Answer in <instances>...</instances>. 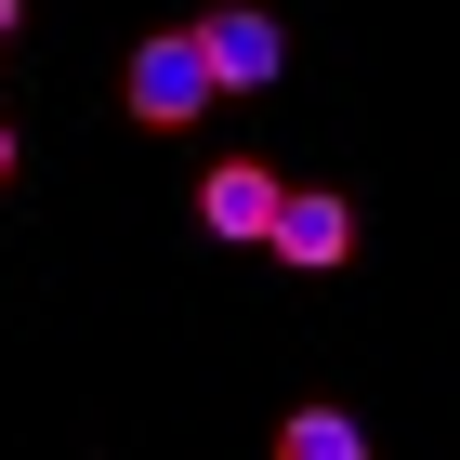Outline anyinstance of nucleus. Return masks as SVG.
Returning <instances> with one entry per match:
<instances>
[{
  "mask_svg": "<svg viewBox=\"0 0 460 460\" xmlns=\"http://www.w3.org/2000/svg\"><path fill=\"white\" fill-rule=\"evenodd\" d=\"M198 211H211V237H263V224H277V172H263V158H224V172L198 184Z\"/></svg>",
  "mask_w": 460,
  "mask_h": 460,
  "instance_id": "4",
  "label": "nucleus"
},
{
  "mask_svg": "<svg viewBox=\"0 0 460 460\" xmlns=\"http://www.w3.org/2000/svg\"><path fill=\"white\" fill-rule=\"evenodd\" d=\"M198 53H211V79H224V93H277V66H289L277 13H250V0H224V13H198Z\"/></svg>",
  "mask_w": 460,
  "mask_h": 460,
  "instance_id": "2",
  "label": "nucleus"
},
{
  "mask_svg": "<svg viewBox=\"0 0 460 460\" xmlns=\"http://www.w3.org/2000/svg\"><path fill=\"white\" fill-rule=\"evenodd\" d=\"M263 250H277V263H303V277H329V263L355 250V211H342V198H316V184H277V224H263Z\"/></svg>",
  "mask_w": 460,
  "mask_h": 460,
  "instance_id": "3",
  "label": "nucleus"
},
{
  "mask_svg": "<svg viewBox=\"0 0 460 460\" xmlns=\"http://www.w3.org/2000/svg\"><path fill=\"white\" fill-rule=\"evenodd\" d=\"M0 184H13V119H0Z\"/></svg>",
  "mask_w": 460,
  "mask_h": 460,
  "instance_id": "7",
  "label": "nucleus"
},
{
  "mask_svg": "<svg viewBox=\"0 0 460 460\" xmlns=\"http://www.w3.org/2000/svg\"><path fill=\"white\" fill-rule=\"evenodd\" d=\"M13 27H27V13H13V0H0V53H13Z\"/></svg>",
  "mask_w": 460,
  "mask_h": 460,
  "instance_id": "6",
  "label": "nucleus"
},
{
  "mask_svg": "<svg viewBox=\"0 0 460 460\" xmlns=\"http://www.w3.org/2000/svg\"><path fill=\"white\" fill-rule=\"evenodd\" d=\"M277 460H368V421H355V408H289Z\"/></svg>",
  "mask_w": 460,
  "mask_h": 460,
  "instance_id": "5",
  "label": "nucleus"
},
{
  "mask_svg": "<svg viewBox=\"0 0 460 460\" xmlns=\"http://www.w3.org/2000/svg\"><path fill=\"white\" fill-rule=\"evenodd\" d=\"M119 106L145 119V132H184L198 106H224V79H211V53H198V27H158L132 53V79H119Z\"/></svg>",
  "mask_w": 460,
  "mask_h": 460,
  "instance_id": "1",
  "label": "nucleus"
}]
</instances>
